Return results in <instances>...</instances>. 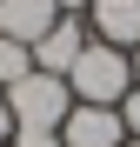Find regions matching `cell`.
I'll list each match as a JSON object with an SVG mask.
<instances>
[{
  "label": "cell",
  "mask_w": 140,
  "mask_h": 147,
  "mask_svg": "<svg viewBox=\"0 0 140 147\" xmlns=\"http://www.w3.org/2000/svg\"><path fill=\"white\" fill-rule=\"evenodd\" d=\"M60 147H127V127H120V107H80L60 120Z\"/></svg>",
  "instance_id": "3"
},
{
  "label": "cell",
  "mask_w": 140,
  "mask_h": 147,
  "mask_svg": "<svg viewBox=\"0 0 140 147\" xmlns=\"http://www.w3.org/2000/svg\"><path fill=\"white\" fill-rule=\"evenodd\" d=\"M127 60H133V87H140V47H133V54H127Z\"/></svg>",
  "instance_id": "10"
},
{
  "label": "cell",
  "mask_w": 140,
  "mask_h": 147,
  "mask_svg": "<svg viewBox=\"0 0 140 147\" xmlns=\"http://www.w3.org/2000/svg\"><path fill=\"white\" fill-rule=\"evenodd\" d=\"M67 87H74L80 107H120L133 94V60L120 47H107V40H87V54L67 67Z\"/></svg>",
  "instance_id": "1"
},
{
  "label": "cell",
  "mask_w": 140,
  "mask_h": 147,
  "mask_svg": "<svg viewBox=\"0 0 140 147\" xmlns=\"http://www.w3.org/2000/svg\"><path fill=\"white\" fill-rule=\"evenodd\" d=\"M87 40H93V34H87V20H80V13H60L54 27L40 34V47H33V67H40V74H60V80H67V67L87 54Z\"/></svg>",
  "instance_id": "2"
},
{
  "label": "cell",
  "mask_w": 140,
  "mask_h": 147,
  "mask_svg": "<svg viewBox=\"0 0 140 147\" xmlns=\"http://www.w3.org/2000/svg\"><path fill=\"white\" fill-rule=\"evenodd\" d=\"M120 127H127V140H140V87L120 100Z\"/></svg>",
  "instance_id": "7"
},
{
  "label": "cell",
  "mask_w": 140,
  "mask_h": 147,
  "mask_svg": "<svg viewBox=\"0 0 140 147\" xmlns=\"http://www.w3.org/2000/svg\"><path fill=\"white\" fill-rule=\"evenodd\" d=\"M127 147H140V140H127Z\"/></svg>",
  "instance_id": "11"
},
{
  "label": "cell",
  "mask_w": 140,
  "mask_h": 147,
  "mask_svg": "<svg viewBox=\"0 0 140 147\" xmlns=\"http://www.w3.org/2000/svg\"><path fill=\"white\" fill-rule=\"evenodd\" d=\"M54 7H60V13H87L93 0H54Z\"/></svg>",
  "instance_id": "9"
},
{
  "label": "cell",
  "mask_w": 140,
  "mask_h": 147,
  "mask_svg": "<svg viewBox=\"0 0 140 147\" xmlns=\"http://www.w3.org/2000/svg\"><path fill=\"white\" fill-rule=\"evenodd\" d=\"M0 147H13V107H7V94H0Z\"/></svg>",
  "instance_id": "8"
},
{
  "label": "cell",
  "mask_w": 140,
  "mask_h": 147,
  "mask_svg": "<svg viewBox=\"0 0 140 147\" xmlns=\"http://www.w3.org/2000/svg\"><path fill=\"white\" fill-rule=\"evenodd\" d=\"M33 74V47H20V40H0V94L7 87H20Z\"/></svg>",
  "instance_id": "6"
},
{
  "label": "cell",
  "mask_w": 140,
  "mask_h": 147,
  "mask_svg": "<svg viewBox=\"0 0 140 147\" xmlns=\"http://www.w3.org/2000/svg\"><path fill=\"white\" fill-rule=\"evenodd\" d=\"M87 27H93V40L133 54V47H140V0H93V7H87Z\"/></svg>",
  "instance_id": "4"
},
{
  "label": "cell",
  "mask_w": 140,
  "mask_h": 147,
  "mask_svg": "<svg viewBox=\"0 0 140 147\" xmlns=\"http://www.w3.org/2000/svg\"><path fill=\"white\" fill-rule=\"evenodd\" d=\"M60 20L54 0H0V40H20V47H40V34Z\"/></svg>",
  "instance_id": "5"
}]
</instances>
